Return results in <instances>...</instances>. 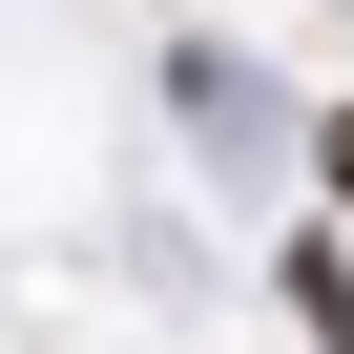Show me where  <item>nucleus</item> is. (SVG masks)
I'll list each match as a JSON object with an SVG mask.
<instances>
[{
	"mask_svg": "<svg viewBox=\"0 0 354 354\" xmlns=\"http://www.w3.org/2000/svg\"><path fill=\"white\" fill-rule=\"evenodd\" d=\"M313 167H333V209H354V84H333V104H313Z\"/></svg>",
	"mask_w": 354,
	"mask_h": 354,
	"instance_id": "nucleus-3",
	"label": "nucleus"
},
{
	"mask_svg": "<svg viewBox=\"0 0 354 354\" xmlns=\"http://www.w3.org/2000/svg\"><path fill=\"white\" fill-rule=\"evenodd\" d=\"M188 125H209V146L250 167V146H271V104H250V63H209V42H188Z\"/></svg>",
	"mask_w": 354,
	"mask_h": 354,
	"instance_id": "nucleus-2",
	"label": "nucleus"
},
{
	"mask_svg": "<svg viewBox=\"0 0 354 354\" xmlns=\"http://www.w3.org/2000/svg\"><path fill=\"white\" fill-rule=\"evenodd\" d=\"M271 292H292V333H313V354H354V250H333V230H292V250H271Z\"/></svg>",
	"mask_w": 354,
	"mask_h": 354,
	"instance_id": "nucleus-1",
	"label": "nucleus"
}]
</instances>
